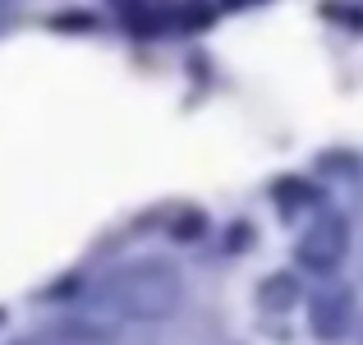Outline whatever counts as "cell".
Segmentation results:
<instances>
[{"mask_svg": "<svg viewBox=\"0 0 363 345\" xmlns=\"http://www.w3.org/2000/svg\"><path fill=\"white\" fill-rule=\"evenodd\" d=\"M106 300H116L133 318H161V313L175 309L179 290H175V276L170 272L152 267V272H129V276H120V281H111Z\"/></svg>", "mask_w": 363, "mask_h": 345, "instance_id": "cell-1", "label": "cell"}]
</instances>
